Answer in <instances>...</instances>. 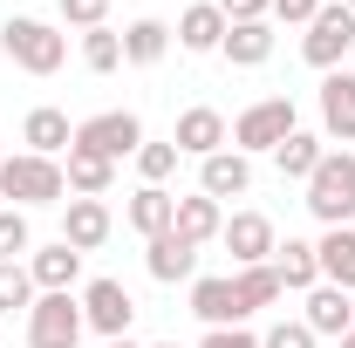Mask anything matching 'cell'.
I'll return each mask as SVG.
<instances>
[{
  "label": "cell",
  "mask_w": 355,
  "mask_h": 348,
  "mask_svg": "<svg viewBox=\"0 0 355 348\" xmlns=\"http://www.w3.org/2000/svg\"><path fill=\"white\" fill-rule=\"evenodd\" d=\"M0 198H7L14 212H28V205H69V177H62V157L7 150V157H0Z\"/></svg>",
  "instance_id": "1"
},
{
  "label": "cell",
  "mask_w": 355,
  "mask_h": 348,
  "mask_svg": "<svg viewBox=\"0 0 355 348\" xmlns=\"http://www.w3.org/2000/svg\"><path fill=\"white\" fill-rule=\"evenodd\" d=\"M0 48H7V62L28 69V76H55V69L69 62V35L48 28V21H35V14H14V21L0 28Z\"/></svg>",
  "instance_id": "2"
},
{
  "label": "cell",
  "mask_w": 355,
  "mask_h": 348,
  "mask_svg": "<svg viewBox=\"0 0 355 348\" xmlns=\"http://www.w3.org/2000/svg\"><path fill=\"white\" fill-rule=\"evenodd\" d=\"M308 212L321 225H349L355 218V150H328L308 177Z\"/></svg>",
  "instance_id": "3"
},
{
  "label": "cell",
  "mask_w": 355,
  "mask_h": 348,
  "mask_svg": "<svg viewBox=\"0 0 355 348\" xmlns=\"http://www.w3.org/2000/svg\"><path fill=\"white\" fill-rule=\"evenodd\" d=\"M294 130H301V123H294V103H287V96H260V103H246V110L232 116V150H239V157L280 150Z\"/></svg>",
  "instance_id": "4"
},
{
  "label": "cell",
  "mask_w": 355,
  "mask_h": 348,
  "mask_svg": "<svg viewBox=\"0 0 355 348\" xmlns=\"http://www.w3.org/2000/svg\"><path fill=\"white\" fill-rule=\"evenodd\" d=\"M69 150H89V157H103V164H123V157H137V150H144V123H137L130 110H103V116H83Z\"/></svg>",
  "instance_id": "5"
},
{
  "label": "cell",
  "mask_w": 355,
  "mask_h": 348,
  "mask_svg": "<svg viewBox=\"0 0 355 348\" xmlns=\"http://www.w3.org/2000/svg\"><path fill=\"white\" fill-rule=\"evenodd\" d=\"M355 48V14L342 0H321V14L308 21V35H301V55H308V69H342V55Z\"/></svg>",
  "instance_id": "6"
},
{
  "label": "cell",
  "mask_w": 355,
  "mask_h": 348,
  "mask_svg": "<svg viewBox=\"0 0 355 348\" xmlns=\"http://www.w3.org/2000/svg\"><path fill=\"white\" fill-rule=\"evenodd\" d=\"M83 301L76 294H35L28 307V348H76L83 342Z\"/></svg>",
  "instance_id": "7"
},
{
  "label": "cell",
  "mask_w": 355,
  "mask_h": 348,
  "mask_svg": "<svg viewBox=\"0 0 355 348\" xmlns=\"http://www.w3.org/2000/svg\"><path fill=\"white\" fill-rule=\"evenodd\" d=\"M83 321L96 328V335H103V342L130 335V321H137L130 287H123V280H89V287H83Z\"/></svg>",
  "instance_id": "8"
},
{
  "label": "cell",
  "mask_w": 355,
  "mask_h": 348,
  "mask_svg": "<svg viewBox=\"0 0 355 348\" xmlns=\"http://www.w3.org/2000/svg\"><path fill=\"white\" fill-rule=\"evenodd\" d=\"M219 246L232 253V266H266L273 260V246H280V232H273V218L266 212H232L219 232Z\"/></svg>",
  "instance_id": "9"
},
{
  "label": "cell",
  "mask_w": 355,
  "mask_h": 348,
  "mask_svg": "<svg viewBox=\"0 0 355 348\" xmlns=\"http://www.w3.org/2000/svg\"><path fill=\"white\" fill-rule=\"evenodd\" d=\"M301 301H308L301 321L314 328V342H342V335H355V294H342V287L321 280V287H308Z\"/></svg>",
  "instance_id": "10"
},
{
  "label": "cell",
  "mask_w": 355,
  "mask_h": 348,
  "mask_svg": "<svg viewBox=\"0 0 355 348\" xmlns=\"http://www.w3.org/2000/svg\"><path fill=\"white\" fill-rule=\"evenodd\" d=\"M191 314H198L205 328H239V321H246V307H239L232 273H198V280H191Z\"/></svg>",
  "instance_id": "11"
},
{
  "label": "cell",
  "mask_w": 355,
  "mask_h": 348,
  "mask_svg": "<svg viewBox=\"0 0 355 348\" xmlns=\"http://www.w3.org/2000/svg\"><path fill=\"white\" fill-rule=\"evenodd\" d=\"M171 143H178V157H198V164H205L212 150H225V143H232V130H225L219 110H205V103H198V110H184V116H178Z\"/></svg>",
  "instance_id": "12"
},
{
  "label": "cell",
  "mask_w": 355,
  "mask_h": 348,
  "mask_svg": "<svg viewBox=\"0 0 355 348\" xmlns=\"http://www.w3.org/2000/svg\"><path fill=\"white\" fill-rule=\"evenodd\" d=\"M321 137L355 143V76L349 69H328V82H321Z\"/></svg>",
  "instance_id": "13"
},
{
  "label": "cell",
  "mask_w": 355,
  "mask_h": 348,
  "mask_svg": "<svg viewBox=\"0 0 355 348\" xmlns=\"http://www.w3.org/2000/svg\"><path fill=\"white\" fill-rule=\"evenodd\" d=\"M198 191L205 198H246L253 191V157H239V150H212L205 164H198Z\"/></svg>",
  "instance_id": "14"
},
{
  "label": "cell",
  "mask_w": 355,
  "mask_h": 348,
  "mask_svg": "<svg viewBox=\"0 0 355 348\" xmlns=\"http://www.w3.org/2000/svg\"><path fill=\"white\" fill-rule=\"evenodd\" d=\"M28 273H35V287H42V294H69V287L83 280V253H76L69 239L35 246V253H28Z\"/></svg>",
  "instance_id": "15"
},
{
  "label": "cell",
  "mask_w": 355,
  "mask_h": 348,
  "mask_svg": "<svg viewBox=\"0 0 355 348\" xmlns=\"http://www.w3.org/2000/svg\"><path fill=\"white\" fill-rule=\"evenodd\" d=\"M144 266H150V280H164V287L198 280V246H191V239H178V232H157V239L144 246Z\"/></svg>",
  "instance_id": "16"
},
{
  "label": "cell",
  "mask_w": 355,
  "mask_h": 348,
  "mask_svg": "<svg viewBox=\"0 0 355 348\" xmlns=\"http://www.w3.org/2000/svg\"><path fill=\"white\" fill-rule=\"evenodd\" d=\"M225 28H232V21L219 14V0H198V7H184V14H178L171 35H178V48H191V55H219Z\"/></svg>",
  "instance_id": "17"
},
{
  "label": "cell",
  "mask_w": 355,
  "mask_h": 348,
  "mask_svg": "<svg viewBox=\"0 0 355 348\" xmlns=\"http://www.w3.org/2000/svg\"><path fill=\"white\" fill-rule=\"evenodd\" d=\"M110 225H116V218H110L103 198H69V212H62V239H69L76 253H96V246L110 239Z\"/></svg>",
  "instance_id": "18"
},
{
  "label": "cell",
  "mask_w": 355,
  "mask_h": 348,
  "mask_svg": "<svg viewBox=\"0 0 355 348\" xmlns=\"http://www.w3.org/2000/svg\"><path fill=\"white\" fill-rule=\"evenodd\" d=\"M314 260H321V280H328V287L355 294V225H328V232L314 239Z\"/></svg>",
  "instance_id": "19"
},
{
  "label": "cell",
  "mask_w": 355,
  "mask_h": 348,
  "mask_svg": "<svg viewBox=\"0 0 355 348\" xmlns=\"http://www.w3.org/2000/svg\"><path fill=\"white\" fill-rule=\"evenodd\" d=\"M21 143H28V150H35V157H62V150H69V143H76V123H69V116H62V110H28V123H21Z\"/></svg>",
  "instance_id": "20"
},
{
  "label": "cell",
  "mask_w": 355,
  "mask_h": 348,
  "mask_svg": "<svg viewBox=\"0 0 355 348\" xmlns=\"http://www.w3.org/2000/svg\"><path fill=\"white\" fill-rule=\"evenodd\" d=\"M171 232H178V239H191V246L219 239V232H225V212H219V198H205V191L178 198V218H171Z\"/></svg>",
  "instance_id": "21"
},
{
  "label": "cell",
  "mask_w": 355,
  "mask_h": 348,
  "mask_svg": "<svg viewBox=\"0 0 355 348\" xmlns=\"http://www.w3.org/2000/svg\"><path fill=\"white\" fill-rule=\"evenodd\" d=\"M273 273H280V287H287V294H308V287H321L314 239H287V246H273Z\"/></svg>",
  "instance_id": "22"
},
{
  "label": "cell",
  "mask_w": 355,
  "mask_h": 348,
  "mask_svg": "<svg viewBox=\"0 0 355 348\" xmlns=\"http://www.w3.org/2000/svg\"><path fill=\"white\" fill-rule=\"evenodd\" d=\"M219 55L232 62V69H260L266 55H273V28H266V21H232L225 42H219Z\"/></svg>",
  "instance_id": "23"
},
{
  "label": "cell",
  "mask_w": 355,
  "mask_h": 348,
  "mask_svg": "<svg viewBox=\"0 0 355 348\" xmlns=\"http://www.w3.org/2000/svg\"><path fill=\"white\" fill-rule=\"evenodd\" d=\"M144 232V239H157V232H171V218H178V198L164 191V184H137L130 191V212H123Z\"/></svg>",
  "instance_id": "24"
},
{
  "label": "cell",
  "mask_w": 355,
  "mask_h": 348,
  "mask_svg": "<svg viewBox=\"0 0 355 348\" xmlns=\"http://www.w3.org/2000/svg\"><path fill=\"white\" fill-rule=\"evenodd\" d=\"M321 157H328V137H314V130H294L287 143H280V150H273L280 177H301V184L314 177V164H321Z\"/></svg>",
  "instance_id": "25"
},
{
  "label": "cell",
  "mask_w": 355,
  "mask_h": 348,
  "mask_svg": "<svg viewBox=\"0 0 355 348\" xmlns=\"http://www.w3.org/2000/svg\"><path fill=\"white\" fill-rule=\"evenodd\" d=\"M232 287H239V307L246 314H260V307H273L287 287H280V273H273V260L266 266H232Z\"/></svg>",
  "instance_id": "26"
},
{
  "label": "cell",
  "mask_w": 355,
  "mask_h": 348,
  "mask_svg": "<svg viewBox=\"0 0 355 348\" xmlns=\"http://www.w3.org/2000/svg\"><path fill=\"white\" fill-rule=\"evenodd\" d=\"M62 177H69V191H76V198H103V191L116 184V164H103V157H89V150H69Z\"/></svg>",
  "instance_id": "27"
},
{
  "label": "cell",
  "mask_w": 355,
  "mask_h": 348,
  "mask_svg": "<svg viewBox=\"0 0 355 348\" xmlns=\"http://www.w3.org/2000/svg\"><path fill=\"white\" fill-rule=\"evenodd\" d=\"M164 48H171V28L164 21H130L123 28V62H137V69L164 62Z\"/></svg>",
  "instance_id": "28"
},
{
  "label": "cell",
  "mask_w": 355,
  "mask_h": 348,
  "mask_svg": "<svg viewBox=\"0 0 355 348\" xmlns=\"http://www.w3.org/2000/svg\"><path fill=\"white\" fill-rule=\"evenodd\" d=\"M35 273H28V260H0V314H28L35 307Z\"/></svg>",
  "instance_id": "29"
},
{
  "label": "cell",
  "mask_w": 355,
  "mask_h": 348,
  "mask_svg": "<svg viewBox=\"0 0 355 348\" xmlns=\"http://www.w3.org/2000/svg\"><path fill=\"white\" fill-rule=\"evenodd\" d=\"M28 253H35V225H28V212L0 205V260H28Z\"/></svg>",
  "instance_id": "30"
},
{
  "label": "cell",
  "mask_w": 355,
  "mask_h": 348,
  "mask_svg": "<svg viewBox=\"0 0 355 348\" xmlns=\"http://www.w3.org/2000/svg\"><path fill=\"white\" fill-rule=\"evenodd\" d=\"M83 62L96 69V76H110V69L123 62V35H116V28H89L83 35Z\"/></svg>",
  "instance_id": "31"
},
{
  "label": "cell",
  "mask_w": 355,
  "mask_h": 348,
  "mask_svg": "<svg viewBox=\"0 0 355 348\" xmlns=\"http://www.w3.org/2000/svg\"><path fill=\"white\" fill-rule=\"evenodd\" d=\"M137 171H144V184H164V177L178 171V143H150V137H144V150H137Z\"/></svg>",
  "instance_id": "32"
},
{
  "label": "cell",
  "mask_w": 355,
  "mask_h": 348,
  "mask_svg": "<svg viewBox=\"0 0 355 348\" xmlns=\"http://www.w3.org/2000/svg\"><path fill=\"white\" fill-rule=\"evenodd\" d=\"M260 348H321V342H314L308 321H273V328L260 335Z\"/></svg>",
  "instance_id": "33"
},
{
  "label": "cell",
  "mask_w": 355,
  "mask_h": 348,
  "mask_svg": "<svg viewBox=\"0 0 355 348\" xmlns=\"http://www.w3.org/2000/svg\"><path fill=\"white\" fill-rule=\"evenodd\" d=\"M62 21H69V28H110V0H62Z\"/></svg>",
  "instance_id": "34"
},
{
  "label": "cell",
  "mask_w": 355,
  "mask_h": 348,
  "mask_svg": "<svg viewBox=\"0 0 355 348\" xmlns=\"http://www.w3.org/2000/svg\"><path fill=\"white\" fill-rule=\"evenodd\" d=\"M198 348H260V335H246V328H205Z\"/></svg>",
  "instance_id": "35"
},
{
  "label": "cell",
  "mask_w": 355,
  "mask_h": 348,
  "mask_svg": "<svg viewBox=\"0 0 355 348\" xmlns=\"http://www.w3.org/2000/svg\"><path fill=\"white\" fill-rule=\"evenodd\" d=\"M314 14H321V0H273V21H294V28H308Z\"/></svg>",
  "instance_id": "36"
},
{
  "label": "cell",
  "mask_w": 355,
  "mask_h": 348,
  "mask_svg": "<svg viewBox=\"0 0 355 348\" xmlns=\"http://www.w3.org/2000/svg\"><path fill=\"white\" fill-rule=\"evenodd\" d=\"M219 14H225V21H266L273 0H219Z\"/></svg>",
  "instance_id": "37"
},
{
  "label": "cell",
  "mask_w": 355,
  "mask_h": 348,
  "mask_svg": "<svg viewBox=\"0 0 355 348\" xmlns=\"http://www.w3.org/2000/svg\"><path fill=\"white\" fill-rule=\"evenodd\" d=\"M103 348H144V342H130V335H116V342H103Z\"/></svg>",
  "instance_id": "38"
},
{
  "label": "cell",
  "mask_w": 355,
  "mask_h": 348,
  "mask_svg": "<svg viewBox=\"0 0 355 348\" xmlns=\"http://www.w3.org/2000/svg\"><path fill=\"white\" fill-rule=\"evenodd\" d=\"M335 348H355V335H342V342H335Z\"/></svg>",
  "instance_id": "39"
},
{
  "label": "cell",
  "mask_w": 355,
  "mask_h": 348,
  "mask_svg": "<svg viewBox=\"0 0 355 348\" xmlns=\"http://www.w3.org/2000/svg\"><path fill=\"white\" fill-rule=\"evenodd\" d=\"M342 7H349V14H355V0H342Z\"/></svg>",
  "instance_id": "40"
},
{
  "label": "cell",
  "mask_w": 355,
  "mask_h": 348,
  "mask_svg": "<svg viewBox=\"0 0 355 348\" xmlns=\"http://www.w3.org/2000/svg\"><path fill=\"white\" fill-rule=\"evenodd\" d=\"M157 348H178V342H157Z\"/></svg>",
  "instance_id": "41"
},
{
  "label": "cell",
  "mask_w": 355,
  "mask_h": 348,
  "mask_svg": "<svg viewBox=\"0 0 355 348\" xmlns=\"http://www.w3.org/2000/svg\"><path fill=\"white\" fill-rule=\"evenodd\" d=\"M0 157H7V150H0Z\"/></svg>",
  "instance_id": "42"
}]
</instances>
